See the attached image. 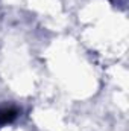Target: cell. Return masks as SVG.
<instances>
[{"instance_id":"6da1fadb","label":"cell","mask_w":129,"mask_h":131,"mask_svg":"<svg viewBox=\"0 0 129 131\" xmlns=\"http://www.w3.org/2000/svg\"><path fill=\"white\" fill-rule=\"evenodd\" d=\"M20 114V110L14 105H0V128L12 124Z\"/></svg>"}]
</instances>
